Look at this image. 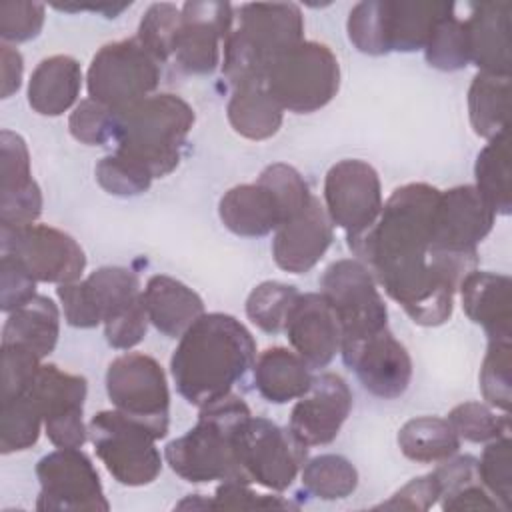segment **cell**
I'll return each mask as SVG.
<instances>
[{
    "label": "cell",
    "mask_w": 512,
    "mask_h": 512,
    "mask_svg": "<svg viewBox=\"0 0 512 512\" xmlns=\"http://www.w3.org/2000/svg\"><path fill=\"white\" fill-rule=\"evenodd\" d=\"M438 198L440 190L426 182L404 184L382 204L370 228L348 236L356 260L420 326L444 324L452 316L458 290L432 254Z\"/></svg>",
    "instance_id": "6da1fadb"
},
{
    "label": "cell",
    "mask_w": 512,
    "mask_h": 512,
    "mask_svg": "<svg viewBox=\"0 0 512 512\" xmlns=\"http://www.w3.org/2000/svg\"><path fill=\"white\" fill-rule=\"evenodd\" d=\"M254 360L256 342L240 320L224 312H204L180 336L170 374L178 392L202 408L230 394Z\"/></svg>",
    "instance_id": "7a4b0ae2"
},
{
    "label": "cell",
    "mask_w": 512,
    "mask_h": 512,
    "mask_svg": "<svg viewBox=\"0 0 512 512\" xmlns=\"http://www.w3.org/2000/svg\"><path fill=\"white\" fill-rule=\"evenodd\" d=\"M114 114L112 144L116 154L140 166L152 180L164 178L180 164L196 120L184 98L160 92Z\"/></svg>",
    "instance_id": "3957f363"
},
{
    "label": "cell",
    "mask_w": 512,
    "mask_h": 512,
    "mask_svg": "<svg viewBox=\"0 0 512 512\" xmlns=\"http://www.w3.org/2000/svg\"><path fill=\"white\" fill-rule=\"evenodd\" d=\"M222 46V76L232 88L264 82L270 64L304 40V16L294 2H250Z\"/></svg>",
    "instance_id": "277c9868"
},
{
    "label": "cell",
    "mask_w": 512,
    "mask_h": 512,
    "mask_svg": "<svg viewBox=\"0 0 512 512\" xmlns=\"http://www.w3.org/2000/svg\"><path fill=\"white\" fill-rule=\"evenodd\" d=\"M248 416V404L234 392L202 406L196 426L164 448V458L172 472L194 484L212 480H242L250 484L234 448L236 430Z\"/></svg>",
    "instance_id": "5b68a950"
},
{
    "label": "cell",
    "mask_w": 512,
    "mask_h": 512,
    "mask_svg": "<svg viewBox=\"0 0 512 512\" xmlns=\"http://www.w3.org/2000/svg\"><path fill=\"white\" fill-rule=\"evenodd\" d=\"M264 84L284 110L310 114L336 96L340 64L326 44L302 40L270 64Z\"/></svg>",
    "instance_id": "8992f818"
},
{
    "label": "cell",
    "mask_w": 512,
    "mask_h": 512,
    "mask_svg": "<svg viewBox=\"0 0 512 512\" xmlns=\"http://www.w3.org/2000/svg\"><path fill=\"white\" fill-rule=\"evenodd\" d=\"M160 66L138 38L108 42L88 66V96L120 112L154 94L162 76Z\"/></svg>",
    "instance_id": "52a82bcc"
},
{
    "label": "cell",
    "mask_w": 512,
    "mask_h": 512,
    "mask_svg": "<svg viewBox=\"0 0 512 512\" xmlns=\"http://www.w3.org/2000/svg\"><path fill=\"white\" fill-rule=\"evenodd\" d=\"M88 434L96 456L118 484L146 486L158 478L162 456L148 426L114 408L94 414Z\"/></svg>",
    "instance_id": "ba28073f"
},
{
    "label": "cell",
    "mask_w": 512,
    "mask_h": 512,
    "mask_svg": "<svg viewBox=\"0 0 512 512\" xmlns=\"http://www.w3.org/2000/svg\"><path fill=\"white\" fill-rule=\"evenodd\" d=\"M320 294L332 306L340 330L342 348L388 328V308L376 288L370 270L356 258L332 262L320 278Z\"/></svg>",
    "instance_id": "9c48e42d"
},
{
    "label": "cell",
    "mask_w": 512,
    "mask_h": 512,
    "mask_svg": "<svg viewBox=\"0 0 512 512\" xmlns=\"http://www.w3.org/2000/svg\"><path fill=\"white\" fill-rule=\"evenodd\" d=\"M234 448L244 476L272 492L290 488L308 460V446L288 426L252 414L238 426Z\"/></svg>",
    "instance_id": "30bf717a"
},
{
    "label": "cell",
    "mask_w": 512,
    "mask_h": 512,
    "mask_svg": "<svg viewBox=\"0 0 512 512\" xmlns=\"http://www.w3.org/2000/svg\"><path fill=\"white\" fill-rule=\"evenodd\" d=\"M106 394L116 410L148 426L158 440L168 434L170 390L164 368L152 356H116L106 370Z\"/></svg>",
    "instance_id": "8fae6325"
},
{
    "label": "cell",
    "mask_w": 512,
    "mask_h": 512,
    "mask_svg": "<svg viewBox=\"0 0 512 512\" xmlns=\"http://www.w3.org/2000/svg\"><path fill=\"white\" fill-rule=\"evenodd\" d=\"M0 250L20 260L36 282H76L86 268L82 246L64 230L48 224L0 226Z\"/></svg>",
    "instance_id": "7c38bea8"
},
{
    "label": "cell",
    "mask_w": 512,
    "mask_h": 512,
    "mask_svg": "<svg viewBox=\"0 0 512 512\" xmlns=\"http://www.w3.org/2000/svg\"><path fill=\"white\" fill-rule=\"evenodd\" d=\"M56 294L74 328H96L142 300L136 272L122 266H102L84 280L58 284Z\"/></svg>",
    "instance_id": "4fadbf2b"
},
{
    "label": "cell",
    "mask_w": 512,
    "mask_h": 512,
    "mask_svg": "<svg viewBox=\"0 0 512 512\" xmlns=\"http://www.w3.org/2000/svg\"><path fill=\"white\" fill-rule=\"evenodd\" d=\"M36 476L40 482L38 510H110L100 476L90 456L80 448H58L42 456L36 464Z\"/></svg>",
    "instance_id": "5bb4252c"
},
{
    "label": "cell",
    "mask_w": 512,
    "mask_h": 512,
    "mask_svg": "<svg viewBox=\"0 0 512 512\" xmlns=\"http://www.w3.org/2000/svg\"><path fill=\"white\" fill-rule=\"evenodd\" d=\"M88 382L80 374L66 372L56 364H42L28 392L44 420L48 440L56 448H82L88 438L84 424V400Z\"/></svg>",
    "instance_id": "9a60e30c"
},
{
    "label": "cell",
    "mask_w": 512,
    "mask_h": 512,
    "mask_svg": "<svg viewBox=\"0 0 512 512\" xmlns=\"http://www.w3.org/2000/svg\"><path fill=\"white\" fill-rule=\"evenodd\" d=\"M378 172L364 160L346 158L330 166L324 178V208L346 236L370 228L382 210Z\"/></svg>",
    "instance_id": "2e32d148"
},
{
    "label": "cell",
    "mask_w": 512,
    "mask_h": 512,
    "mask_svg": "<svg viewBox=\"0 0 512 512\" xmlns=\"http://www.w3.org/2000/svg\"><path fill=\"white\" fill-rule=\"evenodd\" d=\"M496 212L474 184L440 190L432 216V252L478 256V244L490 234Z\"/></svg>",
    "instance_id": "e0dca14e"
},
{
    "label": "cell",
    "mask_w": 512,
    "mask_h": 512,
    "mask_svg": "<svg viewBox=\"0 0 512 512\" xmlns=\"http://www.w3.org/2000/svg\"><path fill=\"white\" fill-rule=\"evenodd\" d=\"M174 46V62L186 74H212L222 62V46L234 26L228 2H186Z\"/></svg>",
    "instance_id": "ac0fdd59"
},
{
    "label": "cell",
    "mask_w": 512,
    "mask_h": 512,
    "mask_svg": "<svg viewBox=\"0 0 512 512\" xmlns=\"http://www.w3.org/2000/svg\"><path fill=\"white\" fill-rule=\"evenodd\" d=\"M340 354L360 384L378 398L394 400L410 386L412 358L388 328L342 348Z\"/></svg>",
    "instance_id": "d6986e66"
},
{
    "label": "cell",
    "mask_w": 512,
    "mask_h": 512,
    "mask_svg": "<svg viewBox=\"0 0 512 512\" xmlns=\"http://www.w3.org/2000/svg\"><path fill=\"white\" fill-rule=\"evenodd\" d=\"M352 410V392L340 374L314 376L310 390L290 412V432L308 448L330 444Z\"/></svg>",
    "instance_id": "ffe728a7"
},
{
    "label": "cell",
    "mask_w": 512,
    "mask_h": 512,
    "mask_svg": "<svg viewBox=\"0 0 512 512\" xmlns=\"http://www.w3.org/2000/svg\"><path fill=\"white\" fill-rule=\"evenodd\" d=\"M334 240V224L324 204L312 194L308 204L278 226L272 240V258L290 274H306L326 254Z\"/></svg>",
    "instance_id": "44dd1931"
},
{
    "label": "cell",
    "mask_w": 512,
    "mask_h": 512,
    "mask_svg": "<svg viewBox=\"0 0 512 512\" xmlns=\"http://www.w3.org/2000/svg\"><path fill=\"white\" fill-rule=\"evenodd\" d=\"M284 332L294 352L310 368L328 366L342 346L338 318L320 292H306L296 298L288 312Z\"/></svg>",
    "instance_id": "7402d4cb"
},
{
    "label": "cell",
    "mask_w": 512,
    "mask_h": 512,
    "mask_svg": "<svg viewBox=\"0 0 512 512\" xmlns=\"http://www.w3.org/2000/svg\"><path fill=\"white\" fill-rule=\"evenodd\" d=\"M42 212V192L30 170L24 138L0 132V226L34 224Z\"/></svg>",
    "instance_id": "603a6c76"
},
{
    "label": "cell",
    "mask_w": 512,
    "mask_h": 512,
    "mask_svg": "<svg viewBox=\"0 0 512 512\" xmlns=\"http://www.w3.org/2000/svg\"><path fill=\"white\" fill-rule=\"evenodd\" d=\"M218 216L222 224L248 238H260L276 232L292 214L278 192L264 180L238 184L224 192L218 202Z\"/></svg>",
    "instance_id": "cb8c5ba5"
},
{
    "label": "cell",
    "mask_w": 512,
    "mask_h": 512,
    "mask_svg": "<svg viewBox=\"0 0 512 512\" xmlns=\"http://www.w3.org/2000/svg\"><path fill=\"white\" fill-rule=\"evenodd\" d=\"M510 2H480L464 20L470 62L480 72L510 76Z\"/></svg>",
    "instance_id": "d4e9b609"
},
{
    "label": "cell",
    "mask_w": 512,
    "mask_h": 512,
    "mask_svg": "<svg viewBox=\"0 0 512 512\" xmlns=\"http://www.w3.org/2000/svg\"><path fill=\"white\" fill-rule=\"evenodd\" d=\"M512 282L506 274L472 270L458 286L466 316L484 328L488 340H510L512 336Z\"/></svg>",
    "instance_id": "484cf974"
},
{
    "label": "cell",
    "mask_w": 512,
    "mask_h": 512,
    "mask_svg": "<svg viewBox=\"0 0 512 512\" xmlns=\"http://www.w3.org/2000/svg\"><path fill=\"white\" fill-rule=\"evenodd\" d=\"M142 300L150 324L168 338H180L204 314L198 292L166 274L148 278Z\"/></svg>",
    "instance_id": "4316f807"
},
{
    "label": "cell",
    "mask_w": 512,
    "mask_h": 512,
    "mask_svg": "<svg viewBox=\"0 0 512 512\" xmlns=\"http://www.w3.org/2000/svg\"><path fill=\"white\" fill-rule=\"evenodd\" d=\"M454 12L452 2L382 0V28L386 52H414L426 46L436 24Z\"/></svg>",
    "instance_id": "83f0119b"
},
{
    "label": "cell",
    "mask_w": 512,
    "mask_h": 512,
    "mask_svg": "<svg viewBox=\"0 0 512 512\" xmlns=\"http://www.w3.org/2000/svg\"><path fill=\"white\" fill-rule=\"evenodd\" d=\"M82 68L68 54H54L34 68L28 82V104L42 116H60L68 112L82 88Z\"/></svg>",
    "instance_id": "f1b7e54d"
},
{
    "label": "cell",
    "mask_w": 512,
    "mask_h": 512,
    "mask_svg": "<svg viewBox=\"0 0 512 512\" xmlns=\"http://www.w3.org/2000/svg\"><path fill=\"white\" fill-rule=\"evenodd\" d=\"M252 368L256 390L272 404L302 398L314 380L306 360L284 346H272L260 352Z\"/></svg>",
    "instance_id": "f546056e"
},
{
    "label": "cell",
    "mask_w": 512,
    "mask_h": 512,
    "mask_svg": "<svg viewBox=\"0 0 512 512\" xmlns=\"http://www.w3.org/2000/svg\"><path fill=\"white\" fill-rule=\"evenodd\" d=\"M60 312L52 298L36 294L8 314L2 328V344H20L46 358L58 342Z\"/></svg>",
    "instance_id": "4dcf8cb0"
},
{
    "label": "cell",
    "mask_w": 512,
    "mask_h": 512,
    "mask_svg": "<svg viewBox=\"0 0 512 512\" xmlns=\"http://www.w3.org/2000/svg\"><path fill=\"white\" fill-rule=\"evenodd\" d=\"M226 116L236 134L248 140L272 138L284 118V108L274 100L264 82L232 88Z\"/></svg>",
    "instance_id": "1f68e13d"
},
{
    "label": "cell",
    "mask_w": 512,
    "mask_h": 512,
    "mask_svg": "<svg viewBox=\"0 0 512 512\" xmlns=\"http://www.w3.org/2000/svg\"><path fill=\"white\" fill-rule=\"evenodd\" d=\"M510 76L478 72L468 88V116L474 132L486 140L508 130Z\"/></svg>",
    "instance_id": "d6a6232c"
},
{
    "label": "cell",
    "mask_w": 512,
    "mask_h": 512,
    "mask_svg": "<svg viewBox=\"0 0 512 512\" xmlns=\"http://www.w3.org/2000/svg\"><path fill=\"white\" fill-rule=\"evenodd\" d=\"M460 438L446 418L418 416L398 430L400 452L420 464L442 462L460 450Z\"/></svg>",
    "instance_id": "836d02e7"
},
{
    "label": "cell",
    "mask_w": 512,
    "mask_h": 512,
    "mask_svg": "<svg viewBox=\"0 0 512 512\" xmlns=\"http://www.w3.org/2000/svg\"><path fill=\"white\" fill-rule=\"evenodd\" d=\"M476 190L484 196L496 214H510L512 192H510V152H508V130L490 138L480 150L474 164Z\"/></svg>",
    "instance_id": "e575fe53"
},
{
    "label": "cell",
    "mask_w": 512,
    "mask_h": 512,
    "mask_svg": "<svg viewBox=\"0 0 512 512\" xmlns=\"http://www.w3.org/2000/svg\"><path fill=\"white\" fill-rule=\"evenodd\" d=\"M302 486L320 500H342L358 486V470L340 454H320L304 462Z\"/></svg>",
    "instance_id": "d590c367"
},
{
    "label": "cell",
    "mask_w": 512,
    "mask_h": 512,
    "mask_svg": "<svg viewBox=\"0 0 512 512\" xmlns=\"http://www.w3.org/2000/svg\"><path fill=\"white\" fill-rule=\"evenodd\" d=\"M300 296L298 288L278 280L260 282L246 298V316L268 334L284 332L290 308Z\"/></svg>",
    "instance_id": "8d00e7d4"
},
{
    "label": "cell",
    "mask_w": 512,
    "mask_h": 512,
    "mask_svg": "<svg viewBox=\"0 0 512 512\" xmlns=\"http://www.w3.org/2000/svg\"><path fill=\"white\" fill-rule=\"evenodd\" d=\"M42 424V414L28 394L2 402L0 452L12 454L32 448L38 442Z\"/></svg>",
    "instance_id": "74e56055"
},
{
    "label": "cell",
    "mask_w": 512,
    "mask_h": 512,
    "mask_svg": "<svg viewBox=\"0 0 512 512\" xmlns=\"http://www.w3.org/2000/svg\"><path fill=\"white\" fill-rule=\"evenodd\" d=\"M182 24V10L170 2L150 4L138 24V42L160 62L174 56L176 38Z\"/></svg>",
    "instance_id": "f35d334b"
},
{
    "label": "cell",
    "mask_w": 512,
    "mask_h": 512,
    "mask_svg": "<svg viewBox=\"0 0 512 512\" xmlns=\"http://www.w3.org/2000/svg\"><path fill=\"white\" fill-rule=\"evenodd\" d=\"M424 56L432 68H438L444 72L466 68L470 62V54H468L464 20H460L454 12L444 16L436 24L430 40L426 42Z\"/></svg>",
    "instance_id": "ab89813d"
},
{
    "label": "cell",
    "mask_w": 512,
    "mask_h": 512,
    "mask_svg": "<svg viewBox=\"0 0 512 512\" xmlns=\"http://www.w3.org/2000/svg\"><path fill=\"white\" fill-rule=\"evenodd\" d=\"M450 426L460 440L474 444H486L510 432L508 412L496 414L490 406L482 402H462L448 412Z\"/></svg>",
    "instance_id": "60d3db41"
},
{
    "label": "cell",
    "mask_w": 512,
    "mask_h": 512,
    "mask_svg": "<svg viewBox=\"0 0 512 512\" xmlns=\"http://www.w3.org/2000/svg\"><path fill=\"white\" fill-rule=\"evenodd\" d=\"M478 476L498 506L508 510L512 500V442L508 434L486 442L478 460Z\"/></svg>",
    "instance_id": "b9f144b4"
},
{
    "label": "cell",
    "mask_w": 512,
    "mask_h": 512,
    "mask_svg": "<svg viewBox=\"0 0 512 512\" xmlns=\"http://www.w3.org/2000/svg\"><path fill=\"white\" fill-rule=\"evenodd\" d=\"M480 390L492 408L510 410V340H488V350L480 366Z\"/></svg>",
    "instance_id": "7bdbcfd3"
},
{
    "label": "cell",
    "mask_w": 512,
    "mask_h": 512,
    "mask_svg": "<svg viewBox=\"0 0 512 512\" xmlns=\"http://www.w3.org/2000/svg\"><path fill=\"white\" fill-rule=\"evenodd\" d=\"M94 174L100 188L112 196H138L152 184V176L148 172L116 152L100 158Z\"/></svg>",
    "instance_id": "ee69618b"
},
{
    "label": "cell",
    "mask_w": 512,
    "mask_h": 512,
    "mask_svg": "<svg viewBox=\"0 0 512 512\" xmlns=\"http://www.w3.org/2000/svg\"><path fill=\"white\" fill-rule=\"evenodd\" d=\"M114 120V110L92 98H84L70 112L68 130L82 144L104 146L114 140Z\"/></svg>",
    "instance_id": "f6af8a7d"
},
{
    "label": "cell",
    "mask_w": 512,
    "mask_h": 512,
    "mask_svg": "<svg viewBox=\"0 0 512 512\" xmlns=\"http://www.w3.org/2000/svg\"><path fill=\"white\" fill-rule=\"evenodd\" d=\"M42 358L20 344H2V402L26 396L42 366Z\"/></svg>",
    "instance_id": "bcb514c9"
},
{
    "label": "cell",
    "mask_w": 512,
    "mask_h": 512,
    "mask_svg": "<svg viewBox=\"0 0 512 512\" xmlns=\"http://www.w3.org/2000/svg\"><path fill=\"white\" fill-rule=\"evenodd\" d=\"M350 42L364 54L382 56L386 52L384 28H382V0L358 2L346 22Z\"/></svg>",
    "instance_id": "7dc6e473"
},
{
    "label": "cell",
    "mask_w": 512,
    "mask_h": 512,
    "mask_svg": "<svg viewBox=\"0 0 512 512\" xmlns=\"http://www.w3.org/2000/svg\"><path fill=\"white\" fill-rule=\"evenodd\" d=\"M44 4L28 0H10L0 4V38L6 44L28 42L44 26Z\"/></svg>",
    "instance_id": "c3c4849f"
},
{
    "label": "cell",
    "mask_w": 512,
    "mask_h": 512,
    "mask_svg": "<svg viewBox=\"0 0 512 512\" xmlns=\"http://www.w3.org/2000/svg\"><path fill=\"white\" fill-rule=\"evenodd\" d=\"M0 276H2V290H0L2 312L10 314L36 296V278L14 256L2 254Z\"/></svg>",
    "instance_id": "681fc988"
},
{
    "label": "cell",
    "mask_w": 512,
    "mask_h": 512,
    "mask_svg": "<svg viewBox=\"0 0 512 512\" xmlns=\"http://www.w3.org/2000/svg\"><path fill=\"white\" fill-rule=\"evenodd\" d=\"M210 508H296V504L280 496L256 494L254 490H250V484L242 480H222V484L216 488V494L210 500Z\"/></svg>",
    "instance_id": "f907efd6"
},
{
    "label": "cell",
    "mask_w": 512,
    "mask_h": 512,
    "mask_svg": "<svg viewBox=\"0 0 512 512\" xmlns=\"http://www.w3.org/2000/svg\"><path fill=\"white\" fill-rule=\"evenodd\" d=\"M148 322L144 300H140L120 316L104 322L106 342L116 350H130L144 340Z\"/></svg>",
    "instance_id": "816d5d0a"
},
{
    "label": "cell",
    "mask_w": 512,
    "mask_h": 512,
    "mask_svg": "<svg viewBox=\"0 0 512 512\" xmlns=\"http://www.w3.org/2000/svg\"><path fill=\"white\" fill-rule=\"evenodd\" d=\"M440 498V488L434 478V474H424L418 478H412L408 484H404L400 490H396L386 502L378 504L376 508L382 510H428L432 508Z\"/></svg>",
    "instance_id": "f5cc1de1"
},
{
    "label": "cell",
    "mask_w": 512,
    "mask_h": 512,
    "mask_svg": "<svg viewBox=\"0 0 512 512\" xmlns=\"http://www.w3.org/2000/svg\"><path fill=\"white\" fill-rule=\"evenodd\" d=\"M432 474H434V478L438 482L440 498H446V496L462 490L468 484L480 482L478 460L474 456H470V454L450 456V458L442 460V464Z\"/></svg>",
    "instance_id": "db71d44e"
},
{
    "label": "cell",
    "mask_w": 512,
    "mask_h": 512,
    "mask_svg": "<svg viewBox=\"0 0 512 512\" xmlns=\"http://www.w3.org/2000/svg\"><path fill=\"white\" fill-rule=\"evenodd\" d=\"M442 510H494L500 508L498 502L488 494L482 482H474L464 486L462 490L440 498Z\"/></svg>",
    "instance_id": "11a10c76"
},
{
    "label": "cell",
    "mask_w": 512,
    "mask_h": 512,
    "mask_svg": "<svg viewBox=\"0 0 512 512\" xmlns=\"http://www.w3.org/2000/svg\"><path fill=\"white\" fill-rule=\"evenodd\" d=\"M0 62H2V98H10L22 86L24 74V60L18 48L12 44H0Z\"/></svg>",
    "instance_id": "9f6ffc18"
}]
</instances>
